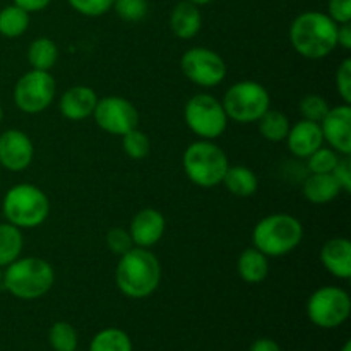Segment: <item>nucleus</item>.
<instances>
[{"label":"nucleus","mask_w":351,"mask_h":351,"mask_svg":"<svg viewBox=\"0 0 351 351\" xmlns=\"http://www.w3.org/2000/svg\"><path fill=\"white\" fill-rule=\"evenodd\" d=\"M237 271H239V276L245 283H263L267 274H269V261L261 250H257L256 247H250V249H245L240 254Z\"/></svg>","instance_id":"obj_21"},{"label":"nucleus","mask_w":351,"mask_h":351,"mask_svg":"<svg viewBox=\"0 0 351 351\" xmlns=\"http://www.w3.org/2000/svg\"><path fill=\"white\" fill-rule=\"evenodd\" d=\"M34 147L29 136L19 129L0 134V167L9 171H23L31 165Z\"/></svg>","instance_id":"obj_13"},{"label":"nucleus","mask_w":351,"mask_h":351,"mask_svg":"<svg viewBox=\"0 0 351 351\" xmlns=\"http://www.w3.org/2000/svg\"><path fill=\"white\" fill-rule=\"evenodd\" d=\"M23 232L10 223H0V267H7L19 259L23 252Z\"/></svg>","instance_id":"obj_23"},{"label":"nucleus","mask_w":351,"mask_h":351,"mask_svg":"<svg viewBox=\"0 0 351 351\" xmlns=\"http://www.w3.org/2000/svg\"><path fill=\"white\" fill-rule=\"evenodd\" d=\"M338 24L324 12L308 10L300 14L290 26V43L305 58H324L338 47Z\"/></svg>","instance_id":"obj_2"},{"label":"nucleus","mask_w":351,"mask_h":351,"mask_svg":"<svg viewBox=\"0 0 351 351\" xmlns=\"http://www.w3.org/2000/svg\"><path fill=\"white\" fill-rule=\"evenodd\" d=\"M288 149L297 158H308L324 144L321 125L311 120H300L288 130Z\"/></svg>","instance_id":"obj_16"},{"label":"nucleus","mask_w":351,"mask_h":351,"mask_svg":"<svg viewBox=\"0 0 351 351\" xmlns=\"http://www.w3.org/2000/svg\"><path fill=\"white\" fill-rule=\"evenodd\" d=\"M50 2L51 0H14V3L26 12H40V10L47 9Z\"/></svg>","instance_id":"obj_38"},{"label":"nucleus","mask_w":351,"mask_h":351,"mask_svg":"<svg viewBox=\"0 0 351 351\" xmlns=\"http://www.w3.org/2000/svg\"><path fill=\"white\" fill-rule=\"evenodd\" d=\"M106 245H108V249L112 250L113 254L122 256V254H125L127 250L132 249L134 242L132 239H130L129 230L112 228L108 230V233H106Z\"/></svg>","instance_id":"obj_34"},{"label":"nucleus","mask_w":351,"mask_h":351,"mask_svg":"<svg viewBox=\"0 0 351 351\" xmlns=\"http://www.w3.org/2000/svg\"><path fill=\"white\" fill-rule=\"evenodd\" d=\"M339 161V154L332 147L321 146L307 158V168L311 173H332Z\"/></svg>","instance_id":"obj_29"},{"label":"nucleus","mask_w":351,"mask_h":351,"mask_svg":"<svg viewBox=\"0 0 351 351\" xmlns=\"http://www.w3.org/2000/svg\"><path fill=\"white\" fill-rule=\"evenodd\" d=\"M187 2L195 3V5H206V3H209L211 0H187Z\"/></svg>","instance_id":"obj_41"},{"label":"nucleus","mask_w":351,"mask_h":351,"mask_svg":"<svg viewBox=\"0 0 351 351\" xmlns=\"http://www.w3.org/2000/svg\"><path fill=\"white\" fill-rule=\"evenodd\" d=\"M57 91L55 79L48 71H36L21 75L14 86V103L24 113H41L51 105Z\"/></svg>","instance_id":"obj_10"},{"label":"nucleus","mask_w":351,"mask_h":351,"mask_svg":"<svg viewBox=\"0 0 351 351\" xmlns=\"http://www.w3.org/2000/svg\"><path fill=\"white\" fill-rule=\"evenodd\" d=\"M336 86L346 105L351 103V58H345L336 72Z\"/></svg>","instance_id":"obj_35"},{"label":"nucleus","mask_w":351,"mask_h":351,"mask_svg":"<svg viewBox=\"0 0 351 351\" xmlns=\"http://www.w3.org/2000/svg\"><path fill=\"white\" fill-rule=\"evenodd\" d=\"M69 3L72 9L88 17L103 16L113 7V0H69Z\"/></svg>","instance_id":"obj_33"},{"label":"nucleus","mask_w":351,"mask_h":351,"mask_svg":"<svg viewBox=\"0 0 351 351\" xmlns=\"http://www.w3.org/2000/svg\"><path fill=\"white\" fill-rule=\"evenodd\" d=\"M184 119L189 129L204 141L218 139L228 125V117L221 101L206 93L189 99L184 110Z\"/></svg>","instance_id":"obj_8"},{"label":"nucleus","mask_w":351,"mask_h":351,"mask_svg":"<svg viewBox=\"0 0 351 351\" xmlns=\"http://www.w3.org/2000/svg\"><path fill=\"white\" fill-rule=\"evenodd\" d=\"M250 351H281V348H280V345L274 341V339L261 338V339H257V341L252 343Z\"/></svg>","instance_id":"obj_40"},{"label":"nucleus","mask_w":351,"mask_h":351,"mask_svg":"<svg viewBox=\"0 0 351 351\" xmlns=\"http://www.w3.org/2000/svg\"><path fill=\"white\" fill-rule=\"evenodd\" d=\"M2 117H3V110H2V106H0V122H2Z\"/></svg>","instance_id":"obj_44"},{"label":"nucleus","mask_w":351,"mask_h":351,"mask_svg":"<svg viewBox=\"0 0 351 351\" xmlns=\"http://www.w3.org/2000/svg\"><path fill=\"white\" fill-rule=\"evenodd\" d=\"M351 312L348 291L338 287H322L311 295L307 315L317 328L335 329L346 322Z\"/></svg>","instance_id":"obj_9"},{"label":"nucleus","mask_w":351,"mask_h":351,"mask_svg":"<svg viewBox=\"0 0 351 351\" xmlns=\"http://www.w3.org/2000/svg\"><path fill=\"white\" fill-rule=\"evenodd\" d=\"M202 16L199 5L182 0L170 14V29L180 40H191L201 31Z\"/></svg>","instance_id":"obj_19"},{"label":"nucleus","mask_w":351,"mask_h":351,"mask_svg":"<svg viewBox=\"0 0 351 351\" xmlns=\"http://www.w3.org/2000/svg\"><path fill=\"white\" fill-rule=\"evenodd\" d=\"M93 117L99 129L112 136H123L139 125V112L134 103L120 96H106L98 99Z\"/></svg>","instance_id":"obj_12"},{"label":"nucleus","mask_w":351,"mask_h":351,"mask_svg":"<svg viewBox=\"0 0 351 351\" xmlns=\"http://www.w3.org/2000/svg\"><path fill=\"white\" fill-rule=\"evenodd\" d=\"M182 163L189 180L204 189L221 184L230 167L225 151L211 141L204 139L192 143L185 149Z\"/></svg>","instance_id":"obj_6"},{"label":"nucleus","mask_w":351,"mask_h":351,"mask_svg":"<svg viewBox=\"0 0 351 351\" xmlns=\"http://www.w3.org/2000/svg\"><path fill=\"white\" fill-rule=\"evenodd\" d=\"M161 281V266L149 249L132 247L120 256L115 269L117 288L129 298H147Z\"/></svg>","instance_id":"obj_1"},{"label":"nucleus","mask_w":351,"mask_h":351,"mask_svg":"<svg viewBox=\"0 0 351 351\" xmlns=\"http://www.w3.org/2000/svg\"><path fill=\"white\" fill-rule=\"evenodd\" d=\"M2 213L7 223L17 228H36L47 221L50 215V201L36 185L17 184L3 195Z\"/></svg>","instance_id":"obj_5"},{"label":"nucleus","mask_w":351,"mask_h":351,"mask_svg":"<svg viewBox=\"0 0 351 351\" xmlns=\"http://www.w3.org/2000/svg\"><path fill=\"white\" fill-rule=\"evenodd\" d=\"M341 351H351V341H346L345 346H343Z\"/></svg>","instance_id":"obj_42"},{"label":"nucleus","mask_w":351,"mask_h":351,"mask_svg":"<svg viewBox=\"0 0 351 351\" xmlns=\"http://www.w3.org/2000/svg\"><path fill=\"white\" fill-rule=\"evenodd\" d=\"M165 228H167V221L165 216L161 215L158 209L146 208L141 209L130 221V239H132L134 245L143 247V249H151L156 245L163 237Z\"/></svg>","instance_id":"obj_15"},{"label":"nucleus","mask_w":351,"mask_h":351,"mask_svg":"<svg viewBox=\"0 0 351 351\" xmlns=\"http://www.w3.org/2000/svg\"><path fill=\"white\" fill-rule=\"evenodd\" d=\"M55 273L50 263L41 257H19L5 267L2 285L12 297L36 300L53 287Z\"/></svg>","instance_id":"obj_3"},{"label":"nucleus","mask_w":351,"mask_h":351,"mask_svg":"<svg viewBox=\"0 0 351 351\" xmlns=\"http://www.w3.org/2000/svg\"><path fill=\"white\" fill-rule=\"evenodd\" d=\"M2 276H3V271H2V267H0V285H2Z\"/></svg>","instance_id":"obj_43"},{"label":"nucleus","mask_w":351,"mask_h":351,"mask_svg":"<svg viewBox=\"0 0 351 351\" xmlns=\"http://www.w3.org/2000/svg\"><path fill=\"white\" fill-rule=\"evenodd\" d=\"M89 351H132V341L122 329L108 328L93 338Z\"/></svg>","instance_id":"obj_27"},{"label":"nucleus","mask_w":351,"mask_h":351,"mask_svg":"<svg viewBox=\"0 0 351 351\" xmlns=\"http://www.w3.org/2000/svg\"><path fill=\"white\" fill-rule=\"evenodd\" d=\"M48 341L55 351H75L77 348V332L69 322H55L48 332Z\"/></svg>","instance_id":"obj_28"},{"label":"nucleus","mask_w":351,"mask_h":351,"mask_svg":"<svg viewBox=\"0 0 351 351\" xmlns=\"http://www.w3.org/2000/svg\"><path fill=\"white\" fill-rule=\"evenodd\" d=\"M328 112H329V105L322 96L307 95L305 98H302L300 113L302 117H304V120H311V122L321 123Z\"/></svg>","instance_id":"obj_32"},{"label":"nucleus","mask_w":351,"mask_h":351,"mask_svg":"<svg viewBox=\"0 0 351 351\" xmlns=\"http://www.w3.org/2000/svg\"><path fill=\"white\" fill-rule=\"evenodd\" d=\"M338 45L345 50H350L351 48V24L345 23L338 26Z\"/></svg>","instance_id":"obj_39"},{"label":"nucleus","mask_w":351,"mask_h":351,"mask_svg":"<svg viewBox=\"0 0 351 351\" xmlns=\"http://www.w3.org/2000/svg\"><path fill=\"white\" fill-rule=\"evenodd\" d=\"M96 103H98V96H96L95 89L88 88V86H74L62 95L58 108L65 119L79 122V120H86L93 115Z\"/></svg>","instance_id":"obj_17"},{"label":"nucleus","mask_w":351,"mask_h":351,"mask_svg":"<svg viewBox=\"0 0 351 351\" xmlns=\"http://www.w3.org/2000/svg\"><path fill=\"white\" fill-rule=\"evenodd\" d=\"M259 132L264 139L271 141V143H280L285 141L290 130V120L280 110H267L259 120Z\"/></svg>","instance_id":"obj_26"},{"label":"nucleus","mask_w":351,"mask_h":351,"mask_svg":"<svg viewBox=\"0 0 351 351\" xmlns=\"http://www.w3.org/2000/svg\"><path fill=\"white\" fill-rule=\"evenodd\" d=\"M331 175L336 178V182H338V185L341 191L350 192L351 191V160H350V156L339 158L338 165H336Z\"/></svg>","instance_id":"obj_36"},{"label":"nucleus","mask_w":351,"mask_h":351,"mask_svg":"<svg viewBox=\"0 0 351 351\" xmlns=\"http://www.w3.org/2000/svg\"><path fill=\"white\" fill-rule=\"evenodd\" d=\"M29 27V12L12 3L0 10V34L5 38H19Z\"/></svg>","instance_id":"obj_25"},{"label":"nucleus","mask_w":351,"mask_h":351,"mask_svg":"<svg viewBox=\"0 0 351 351\" xmlns=\"http://www.w3.org/2000/svg\"><path fill=\"white\" fill-rule=\"evenodd\" d=\"M338 182L331 173H312L304 182V197L312 204H328L339 195Z\"/></svg>","instance_id":"obj_20"},{"label":"nucleus","mask_w":351,"mask_h":351,"mask_svg":"<svg viewBox=\"0 0 351 351\" xmlns=\"http://www.w3.org/2000/svg\"><path fill=\"white\" fill-rule=\"evenodd\" d=\"M226 117L239 123H254L271 108L267 89L256 81L235 82L223 98Z\"/></svg>","instance_id":"obj_7"},{"label":"nucleus","mask_w":351,"mask_h":351,"mask_svg":"<svg viewBox=\"0 0 351 351\" xmlns=\"http://www.w3.org/2000/svg\"><path fill=\"white\" fill-rule=\"evenodd\" d=\"M304 239V226L295 216L276 213L261 219L252 232L257 250L267 257H281L297 249Z\"/></svg>","instance_id":"obj_4"},{"label":"nucleus","mask_w":351,"mask_h":351,"mask_svg":"<svg viewBox=\"0 0 351 351\" xmlns=\"http://www.w3.org/2000/svg\"><path fill=\"white\" fill-rule=\"evenodd\" d=\"M221 184L225 185L226 191L232 192L237 197H249V195L256 194L259 182L250 168L237 165V167H228Z\"/></svg>","instance_id":"obj_22"},{"label":"nucleus","mask_w":351,"mask_h":351,"mask_svg":"<svg viewBox=\"0 0 351 351\" xmlns=\"http://www.w3.org/2000/svg\"><path fill=\"white\" fill-rule=\"evenodd\" d=\"M113 9L120 19L127 23H137L147 14L149 3L147 0H113Z\"/></svg>","instance_id":"obj_31"},{"label":"nucleus","mask_w":351,"mask_h":351,"mask_svg":"<svg viewBox=\"0 0 351 351\" xmlns=\"http://www.w3.org/2000/svg\"><path fill=\"white\" fill-rule=\"evenodd\" d=\"M329 17L336 24H345L351 21V0H329Z\"/></svg>","instance_id":"obj_37"},{"label":"nucleus","mask_w":351,"mask_h":351,"mask_svg":"<svg viewBox=\"0 0 351 351\" xmlns=\"http://www.w3.org/2000/svg\"><path fill=\"white\" fill-rule=\"evenodd\" d=\"M322 130V137L326 143L338 154L350 156L351 154V108L350 105H343L329 108L322 122L319 123Z\"/></svg>","instance_id":"obj_14"},{"label":"nucleus","mask_w":351,"mask_h":351,"mask_svg":"<svg viewBox=\"0 0 351 351\" xmlns=\"http://www.w3.org/2000/svg\"><path fill=\"white\" fill-rule=\"evenodd\" d=\"M321 263L326 269L339 280H350L351 278V243L348 239L328 240L321 249Z\"/></svg>","instance_id":"obj_18"},{"label":"nucleus","mask_w":351,"mask_h":351,"mask_svg":"<svg viewBox=\"0 0 351 351\" xmlns=\"http://www.w3.org/2000/svg\"><path fill=\"white\" fill-rule=\"evenodd\" d=\"M180 69L189 81L202 88H215L226 77V64L221 55L204 47L185 51L180 58Z\"/></svg>","instance_id":"obj_11"},{"label":"nucleus","mask_w":351,"mask_h":351,"mask_svg":"<svg viewBox=\"0 0 351 351\" xmlns=\"http://www.w3.org/2000/svg\"><path fill=\"white\" fill-rule=\"evenodd\" d=\"M58 58V48L50 38H36L31 41L29 48H27V62H29L31 69L36 71H48L57 64Z\"/></svg>","instance_id":"obj_24"},{"label":"nucleus","mask_w":351,"mask_h":351,"mask_svg":"<svg viewBox=\"0 0 351 351\" xmlns=\"http://www.w3.org/2000/svg\"><path fill=\"white\" fill-rule=\"evenodd\" d=\"M123 141H122V146H123V151H125V154L129 158H132V160H143V158H146L147 154H149V149H151V144H149V139H147V136L144 132H141L139 129H132L129 130L127 134H123Z\"/></svg>","instance_id":"obj_30"}]
</instances>
